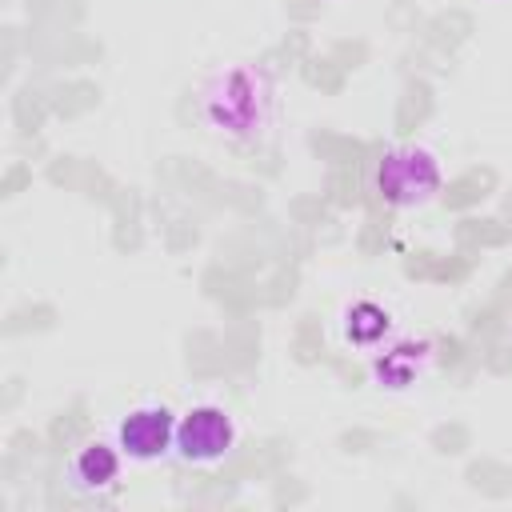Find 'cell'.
Listing matches in <instances>:
<instances>
[{
  "label": "cell",
  "mask_w": 512,
  "mask_h": 512,
  "mask_svg": "<svg viewBox=\"0 0 512 512\" xmlns=\"http://www.w3.org/2000/svg\"><path fill=\"white\" fill-rule=\"evenodd\" d=\"M232 440H236V428L224 408L200 404L176 420V456L184 464H216L232 452Z\"/></svg>",
  "instance_id": "6da1fadb"
},
{
  "label": "cell",
  "mask_w": 512,
  "mask_h": 512,
  "mask_svg": "<svg viewBox=\"0 0 512 512\" xmlns=\"http://www.w3.org/2000/svg\"><path fill=\"white\" fill-rule=\"evenodd\" d=\"M120 456H124L120 448L100 444V440L76 448L72 460H68V480H72V488H76V492H88V496L108 492V488L120 480Z\"/></svg>",
  "instance_id": "3957f363"
},
{
  "label": "cell",
  "mask_w": 512,
  "mask_h": 512,
  "mask_svg": "<svg viewBox=\"0 0 512 512\" xmlns=\"http://www.w3.org/2000/svg\"><path fill=\"white\" fill-rule=\"evenodd\" d=\"M116 448L136 464H152V460L176 452V416H172V408H164V404L132 408L116 428Z\"/></svg>",
  "instance_id": "7a4b0ae2"
}]
</instances>
